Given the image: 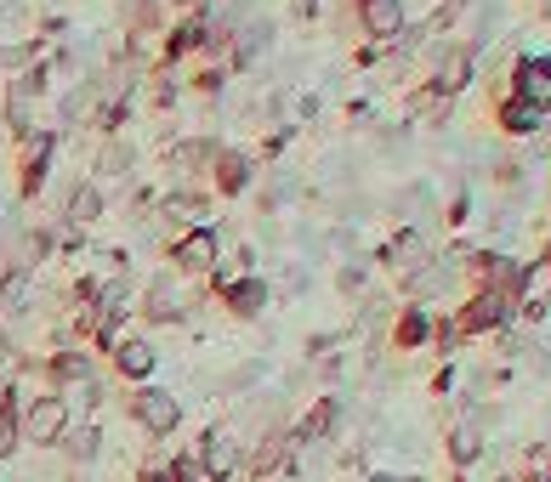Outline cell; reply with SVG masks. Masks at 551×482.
Returning a JSON list of instances; mask_svg holds the SVG:
<instances>
[{
	"mask_svg": "<svg viewBox=\"0 0 551 482\" xmlns=\"http://www.w3.org/2000/svg\"><path fill=\"white\" fill-rule=\"evenodd\" d=\"M57 448L69 454V465H91L97 454H103V426H97V420H86V426H69Z\"/></svg>",
	"mask_w": 551,
	"mask_h": 482,
	"instance_id": "cell-5",
	"label": "cell"
},
{
	"mask_svg": "<svg viewBox=\"0 0 551 482\" xmlns=\"http://www.w3.org/2000/svg\"><path fill=\"white\" fill-rule=\"evenodd\" d=\"M177 284L171 278H154V290H148V318H177Z\"/></svg>",
	"mask_w": 551,
	"mask_h": 482,
	"instance_id": "cell-16",
	"label": "cell"
},
{
	"mask_svg": "<svg viewBox=\"0 0 551 482\" xmlns=\"http://www.w3.org/2000/svg\"><path fill=\"white\" fill-rule=\"evenodd\" d=\"M245 182H250V159L245 154H222L216 159V188L222 193H239Z\"/></svg>",
	"mask_w": 551,
	"mask_h": 482,
	"instance_id": "cell-12",
	"label": "cell"
},
{
	"mask_svg": "<svg viewBox=\"0 0 551 482\" xmlns=\"http://www.w3.org/2000/svg\"><path fill=\"white\" fill-rule=\"evenodd\" d=\"M171 261H177L182 273H205L216 261V233L211 227H194V233H182L177 244H171Z\"/></svg>",
	"mask_w": 551,
	"mask_h": 482,
	"instance_id": "cell-4",
	"label": "cell"
},
{
	"mask_svg": "<svg viewBox=\"0 0 551 482\" xmlns=\"http://www.w3.org/2000/svg\"><path fill=\"white\" fill-rule=\"evenodd\" d=\"M540 114H546V108H540V103H529V97L506 103V125H512V131H534V125H540Z\"/></svg>",
	"mask_w": 551,
	"mask_h": 482,
	"instance_id": "cell-17",
	"label": "cell"
},
{
	"mask_svg": "<svg viewBox=\"0 0 551 482\" xmlns=\"http://www.w3.org/2000/svg\"><path fill=\"white\" fill-rule=\"evenodd\" d=\"M358 12H364V29H370V35H392L398 18H404L398 0H358Z\"/></svg>",
	"mask_w": 551,
	"mask_h": 482,
	"instance_id": "cell-11",
	"label": "cell"
},
{
	"mask_svg": "<svg viewBox=\"0 0 551 482\" xmlns=\"http://www.w3.org/2000/svg\"><path fill=\"white\" fill-rule=\"evenodd\" d=\"M421 335H427V318H421V312H404V324H398V346H415Z\"/></svg>",
	"mask_w": 551,
	"mask_h": 482,
	"instance_id": "cell-18",
	"label": "cell"
},
{
	"mask_svg": "<svg viewBox=\"0 0 551 482\" xmlns=\"http://www.w3.org/2000/svg\"><path fill=\"white\" fill-rule=\"evenodd\" d=\"M449 454H455V460H478V437H472V431H455V437H449Z\"/></svg>",
	"mask_w": 551,
	"mask_h": 482,
	"instance_id": "cell-19",
	"label": "cell"
},
{
	"mask_svg": "<svg viewBox=\"0 0 551 482\" xmlns=\"http://www.w3.org/2000/svg\"><path fill=\"white\" fill-rule=\"evenodd\" d=\"M517 74H523V80H517V86H523V97L546 108L551 103V57H534V63H523Z\"/></svg>",
	"mask_w": 551,
	"mask_h": 482,
	"instance_id": "cell-9",
	"label": "cell"
},
{
	"mask_svg": "<svg viewBox=\"0 0 551 482\" xmlns=\"http://www.w3.org/2000/svg\"><path fill=\"white\" fill-rule=\"evenodd\" d=\"M69 426H74V403L63 392H40L35 403H23V414H18L23 443H35V448H57Z\"/></svg>",
	"mask_w": 551,
	"mask_h": 482,
	"instance_id": "cell-1",
	"label": "cell"
},
{
	"mask_svg": "<svg viewBox=\"0 0 551 482\" xmlns=\"http://www.w3.org/2000/svg\"><path fill=\"white\" fill-rule=\"evenodd\" d=\"M500 318H506V295H478V301H472V307L461 312V329H495Z\"/></svg>",
	"mask_w": 551,
	"mask_h": 482,
	"instance_id": "cell-10",
	"label": "cell"
},
{
	"mask_svg": "<svg viewBox=\"0 0 551 482\" xmlns=\"http://www.w3.org/2000/svg\"><path fill=\"white\" fill-rule=\"evenodd\" d=\"M370 482H398V477H370Z\"/></svg>",
	"mask_w": 551,
	"mask_h": 482,
	"instance_id": "cell-20",
	"label": "cell"
},
{
	"mask_svg": "<svg viewBox=\"0 0 551 482\" xmlns=\"http://www.w3.org/2000/svg\"><path fill=\"white\" fill-rule=\"evenodd\" d=\"M466 69H472V52H466V46H455L449 57H438V91L466 86Z\"/></svg>",
	"mask_w": 551,
	"mask_h": 482,
	"instance_id": "cell-13",
	"label": "cell"
},
{
	"mask_svg": "<svg viewBox=\"0 0 551 482\" xmlns=\"http://www.w3.org/2000/svg\"><path fill=\"white\" fill-rule=\"evenodd\" d=\"M46 375H52V386H86V380H91V358H86V352H74V346H63V352L46 363Z\"/></svg>",
	"mask_w": 551,
	"mask_h": 482,
	"instance_id": "cell-8",
	"label": "cell"
},
{
	"mask_svg": "<svg viewBox=\"0 0 551 482\" xmlns=\"http://www.w3.org/2000/svg\"><path fill=\"white\" fill-rule=\"evenodd\" d=\"M336 420H341V403H336V397H324V403H313V409L302 414V426H296L290 443H324V437L336 431Z\"/></svg>",
	"mask_w": 551,
	"mask_h": 482,
	"instance_id": "cell-6",
	"label": "cell"
},
{
	"mask_svg": "<svg viewBox=\"0 0 551 482\" xmlns=\"http://www.w3.org/2000/svg\"><path fill=\"white\" fill-rule=\"evenodd\" d=\"M199 471H205V482H228L233 471H239V443H233L228 431H205V443H199Z\"/></svg>",
	"mask_w": 551,
	"mask_h": 482,
	"instance_id": "cell-3",
	"label": "cell"
},
{
	"mask_svg": "<svg viewBox=\"0 0 551 482\" xmlns=\"http://www.w3.org/2000/svg\"><path fill=\"white\" fill-rule=\"evenodd\" d=\"M131 420H137L154 443H165V437L182 426L177 392H165V386H137V392H131Z\"/></svg>",
	"mask_w": 551,
	"mask_h": 482,
	"instance_id": "cell-2",
	"label": "cell"
},
{
	"mask_svg": "<svg viewBox=\"0 0 551 482\" xmlns=\"http://www.w3.org/2000/svg\"><path fill=\"white\" fill-rule=\"evenodd\" d=\"M262 301H267V284H256V278H245V284H233V290H228V307L239 312V318L262 312Z\"/></svg>",
	"mask_w": 551,
	"mask_h": 482,
	"instance_id": "cell-15",
	"label": "cell"
},
{
	"mask_svg": "<svg viewBox=\"0 0 551 482\" xmlns=\"http://www.w3.org/2000/svg\"><path fill=\"white\" fill-rule=\"evenodd\" d=\"M97 216H103V193L91 188V182H80L69 193V222H97Z\"/></svg>",
	"mask_w": 551,
	"mask_h": 482,
	"instance_id": "cell-14",
	"label": "cell"
},
{
	"mask_svg": "<svg viewBox=\"0 0 551 482\" xmlns=\"http://www.w3.org/2000/svg\"><path fill=\"white\" fill-rule=\"evenodd\" d=\"M114 363H120L125 380H148L154 375V363H160V352H154L148 341H120L114 346Z\"/></svg>",
	"mask_w": 551,
	"mask_h": 482,
	"instance_id": "cell-7",
	"label": "cell"
}]
</instances>
